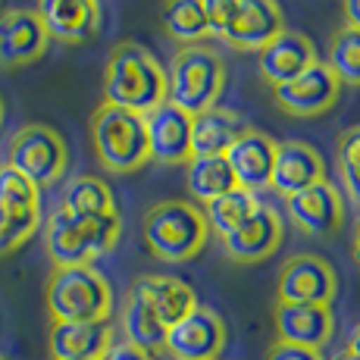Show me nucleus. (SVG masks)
Returning <instances> with one entry per match:
<instances>
[{
	"instance_id": "nucleus-1",
	"label": "nucleus",
	"mask_w": 360,
	"mask_h": 360,
	"mask_svg": "<svg viewBox=\"0 0 360 360\" xmlns=\"http://www.w3.org/2000/svg\"><path fill=\"white\" fill-rule=\"evenodd\" d=\"M160 101H166V72L154 53L135 41L116 44L103 69V103L131 113H148Z\"/></svg>"
},
{
	"instance_id": "nucleus-2",
	"label": "nucleus",
	"mask_w": 360,
	"mask_h": 360,
	"mask_svg": "<svg viewBox=\"0 0 360 360\" xmlns=\"http://www.w3.org/2000/svg\"><path fill=\"white\" fill-rule=\"evenodd\" d=\"M44 304L53 323H101L113 314V288L91 263L53 266Z\"/></svg>"
},
{
	"instance_id": "nucleus-3",
	"label": "nucleus",
	"mask_w": 360,
	"mask_h": 360,
	"mask_svg": "<svg viewBox=\"0 0 360 360\" xmlns=\"http://www.w3.org/2000/svg\"><path fill=\"white\" fill-rule=\"evenodd\" d=\"M120 213L107 217H72L66 210H53L44 226V248L53 266H82L107 254L120 241Z\"/></svg>"
},
{
	"instance_id": "nucleus-4",
	"label": "nucleus",
	"mask_w": 360,
	"mask_h": 360,
	"mask_svg": "<svg viewBox=\"0 0 360 360\" xmlns=\"http://www.w3.org/2000/svg\"><path fill=\"white\" fill-rule=\"evenodd\" d=\"M144 245L163 263H185L210 238V226L204 210H198L188 200H163L144 213Z\"/></svg>"
},
{
	"instance_id": "nucleus-5",
	"label": "nucleus",
	"mask_w": 360,
	"mask_h": 360,
	"mask_svg": "<svg viewBox=\"0 0 360 360\" xmlns=\"http://www.w3.org/2000/svg\"><path fill=\"white\" fill-rule=\"evenodd\" d=\"M166 72V101L185 113H204L217 107L226 85V66L217 51L204 44H188L176 51Z\"/></svg>"
},
{
	"instance_id": "nucleus-6",
	"label": "nucleus",
	"mask_w": 360,
	"mask_h": 360,
	"mask_svg": "<svg viewBox=\"0 0 360 360\" xmlns=\"http://www.w3.org/2000/svg\"><path fill=\"white\" fill-rule=\"evenodd\" d=\"M91 144L101 166L110 172H135L150 160L141 113L113 107V103H101L94 110Z\"/></svg>"
},
{
	"instance_id": "nucleus-7",
	"label": "nucleus",
	"mask_w": 360,
	"mask_h": 360,
	"mask_svg": "<svg viewBox=\"0 0 360 360\" xmlns=\"http://www.w3.org/2000/svg\"><path fill=\"white\" fill-rule=\"evenodd\" d=\"M6 163L16 172H22L34 188H47L66 172L69 150L66 141L60 138V131H53L51 126H41V122H32V126L19 129L10 138Z\"/></svg>"
},
{
	"instance_id": "nucleus-8",
	"label": "nucleus",
	"mask_w": 360,
	"mask_h": 360,
	"mask_svg": "<svg viewBox=\"0 0 360 360\" xmlns=\"http://www.w3.org/2000/svg\"><path fill=\"white\" fill-rule=\"evenodd\" d=\"M338 295V276L329 260L316 254H297L285 260L279 269V285H276V304H320L332 307Z\"/></svg>"
},
{
	"instance_id": "nucleus-9",
	"label": "nucleus",
	"mask_w": 360,
	"mask_h": 360,
	"mask_svg": "<svg viewBox=\"0 0 360 360\" xmlns=\"http://www.w3.org/2000/svg\"><path fill=\"white\" fill-rule=\"evenodd\" d=\"M163 348L176 360H219L226 348V323L217 310L198 307L166 329Z\"/></svg>"
},
{
	"instance_id": "nucleus-10",
	"label": "nucleus",
	"mask_w": 360,
	"mask_h": 360,
	"mask_svg": "<svg viewBox=\"0 0 360 360\" xmlns=\"http://www.w3.org/2000/svg\"><path fill=\"white\" fill-rule=\"evenodd\" d=\"M141 120L150 160L163 166H182L191 160V113L169 101H160L148 113H141Z\"/></svg>"
},
{
	"instance_id": "nucleus-11",
	"label": "nucleus",
	"mask_w": 360,
	"mask_h": 360,
	"mask_svg": "<svg viewBox=\"0 0 360 360\" xmlns=\"http://www.w3.org/2000/svg\"><path fill=\"white\" fill-rule=\"evenodd\" d=\"M276 91V103L285 110L288 116H301V120H310V116L326 113L332 103L338 101V79L332 75V69L320 60H314L301 75H295L292 82L273 88Z\"/></svg>"
},
{
	"instance_id": "nucleus-12",
	"label": "nucleus",
	"mask_w": 360,
	"mask_h": 360,
	"mask_svg": "<svg viewBox=\"0 0 360 360\" xmlns=\"http://www.w3.org/2000/svg\"><path fill=\"white\" fill-rule=\"evenodd\" d=\"M285 207H288V219H292L304 235H314V238L335 235L345 223L342 191L332 182H316V185H310V188L285 198Z\"/></svg>"
},
{
	"instance_id": "nucleus-13",
	"label": "nucleus",
	"mask_w": 360,
	"mask_h": 360,
	"mask_svg": "<svg viewBox=\"0 0 360 360\" xmlns=\"http://www.w3.org/2000/svg\"><path fill=\"white\" fill-rule=\"evenodd\" d=\"M51 34L34 10H6L0 13V66L19 69L44 57Z\"/></svg>"
},
{
	"instance_id": "nucleus-14",
	"label": "nucleus",
	"mask_w": 360,
	"mask_h": 360,
	"mask_svg": "<svg viewBox=\"0 0 360 360\" xmlns=\"http://www.w3.org/2000/svg\"><path fill=\"white\" fill-rule=\"evenodd\" d=\"M316 182H326V163H323V154L314 144L307 141L276 144L273 176H269V188L276 195L292 198Z\"/></svg>"
},
{
	"instance_id": "nucleus-15",
	"label": "nucleus",
	"mask_w": 360,
	"mask_h": 360,
	"mask_svg": "<svg viewBox=\"0 0 360 360\" xmlns=\"http://www.w3.org/2000/svg\"><path fill=\"white\" fill-rule=\"evenodd\" d=\"M282 219L273 207L257 204V210L229 235H223V251L235 263H260L279 248Z\"/></svg>"
},
{
	"instance_id": "nucleus-16",
	"label": "nucleus",
	"mask_w": 360,
	"mask_h": 360,
	"mask_svg": "<svg viewBox=\"0 0 360 360\" xmlns=\"http://www.w3.org/2000/svg\"><path fill=\"white\" fill-rule=\"evenodd\" d=\"M34 13L41 16L47 34L60 44H82L94 38L101 25L98 0H38Z\"/></svg>"
},
{
	"instance_id": "nucleus-17",
	"label": "nucleus",
	"mask_w": 360,
	"mask_h": 360,
	"mask_svg": "<svg viewBox=\"0 0 360 360\" xmlns=\"http://www.w3.org/2000/svg\"><path fill=\"white\" fill-rule=\"evenodd\" d=\"M273 160H276V141L257 129H248L245 135L226 150V163H229V169H232L235 185L245 191H254V195L269 188Z\"/></svg>"
},
{
	"instance_id": "nucleus-18",
	"label": "nucleus",
	"mask_w": 360,
	"mask_h": 360,
	"mask_svg": "<svg viewBox=\"0 0 360 360\" xmlns=\"http://www.w3.org/2000/svg\"><path fill=\"white\" fill-rule=\"evenodd\" d=\"M273 320L282 345H297V348L314 351H320L335 329L332 307H320V304H276Z\"/></svg>"
},
{
	"instance_id": "nucleus-19",
	"label": "nucleus",
	"mask_w": 360,
	"mask_h": 360,
	"mask_svg": "<svg viewBox=\"0 0 360 360\" xmlns=\"http://www.w3.org/2000/svg\"><path fill=\"white\" fill-rule=\"evenodd\" d=\"M316 60L314 41L301 32H279L266 47L257 51V63H260V75L269 82L273 88L292 82L295 75H301L304 69Z\"/></svg>"
},
{
	"instance_id": "nucleus-20",
	"label": "nucleus",
	"mask_w": 360,
	"mask_h": 360,
	"mask_svg": "<svg viewBox=\"0 0 360 360\" xmlns=\"http://www.w3.org/2000/svg\"><path fill=\"white\" fill-rule=\"evenodd\" d=\"M279 32H285V25H282V10L276 0H241L223 41L235 51H260Z\"/></svg>"
},
{
	"instance_id": "nucleus-21",
	"label": "nucleus",
	"mask_w": 360,
	"mask_h": 360,
	"mask_svg": "<svg viewBox=\"0 0 360 360\" xmlns=\"http://www.w3.org/2000/svg\"><path fill=\"white\" fill-rule=\"evenodd\" d=\"M113 345V329L101 323H51L47 351L51 360H101Z\"/></svg>"
},
{
	"instance_id": "nucleus-22",
	"label": "nucleus",
	"mask_w": 360,
	"mask_h": 360,
	"mask_svg": "<svg viewBox=\"0 0 360 360\" xmlns=\"http://www.w3.org/2000/svg\"><path fill=\"white\" fill-rule=\"evenodd\" d=\"M251 129L235 110L210 107L191 116V157H226V150Z\"/></svg>"
},
{
	"instance_id": "nucleus-23",
	"label": "nucleus",
	"mask_w": 360,
	"mask_h": 360,
	"mask_svg": "<svg viewBox=\"0 0 360 360\" xmlns=\"http://www.w3.org/2000/svg\"><path fill=\"white\" fill-rule=\"evenodd\" d=\"M131 288L150 304V310H154L157 320H160L166 329L198 307L195 288H191L188 282L176 279V276H141V279H135Z\"/></svg>"
},
{
	"instance_id": "nucleus-24",
	"label": "nucleus",
	"mask_w": 360,
	"mask_h": 360,
	"mask_svg": "<svg viewBox=\"0 0 360 360\" xmlns=\"http://www.w3.org/2000/svg\"><path fill=\"white\" fill-rule=\"evenodd\" d=\"M122 332H126V342L129 345H138L144 351H163V342H166V326L157 320V314L150 310V304L144 301L135 288H129L126 295V304H122Z\"/></svg>"
},
{
	"instance_id": "nucleus-25",
	"label": "nucleus",
	"mask_w": 360,
	"mask_h": 360,
	"mask_svg": "<svg viewBox=\"0 0 360 360\" xmlns=\"http://www.w3.org/2000/svg\"><path fill=\"white\" fill-rule=\"evenodd\" d=\"M60 210L72 217H107V213H116L113 191L98 176H75L66 182Z\"/></svg>"
},
{
	"instance_id": "nucleus-26",
	"label": "nucleus",
	"mask_w": 360,
	"mask_h": 360,
	"mask_svg": "<svg viewBox=\"0 0 360 360\" xmlns=\"http://www.w3.org/2000/svg\"><path fill=\"white\" fill-rule=\"evenodd\" d=\"M185 166H188V176H185L188 191L200 204H210L213 198L235 188V179L226 157H191Z\"/></svg>"
},
{
	"instance_id": "nucleus-27",
	"label": "nucleus",
	"mask_w": 360,
	"mask_h": 360,
	"mask_svg": "<svg viewBox=\"0 0 360 360\" xmlns=\"http://www.w3.org/2000/svg\"><path fill=\"white\" fill-rule=\"evenodd\" d=\"M257 204L260 200L254 191H245L235 185L232 191H226V195L213 198L210 204H204V219H207V226H210V232H217L219 238H223V235H229L232 229H238V226L257 210Z\"/></svg>"
},
{
	"instance_id": "nucleus-28",
	"label": "nucleus",
	"mask_w": 360,
	"mask_h": 360,
	"mask_svg": "<svg viewBox=\"0 0 360 360\" xmlns=\"http://www.w3.org/2000/svg\"><path fill=\"white\" fill-rule=\"evenodd\" d=\"M0 217H41V188L10 163L0 166Z\"/></svg>"
},
{
	"instance_id": "nucleus-29",
	"label": "nucleus",
	"mask_w": 360,
	"mask_h": 360,
	"mask_svg": "<svg viewBox=\"0 0 360 360\" xmlns=\"http://www.w3.org/2000/svg\"><path fill=\"white\" fill-rule=\"evenodd\" d=\"M163 29L179 44H200L207 38V19L200 0H166L163 4Z\"/></svg>"
},
{
	"instance_id": "nucleus-30",
	"label": "nucleus",
	"mask_w": 360,
	"mask_h": 360,
	"mask_svg": "<svg viewBox=\"0 0 360 360\" xmlns=\"http://www.w3.org/2000/svg\"><path fill=\"white\" fill-rule=\"evenodd\" d=\"M326 66L338 79V85L360 88V29L345 25V29H338L332 34Z\"/></svg>"
},
{
	"instance_id": "nucleus-31",
	"label": "nucleus",
	"mask_w": 360,
	"mask_h": 360,
	"mask_svg": "<svg viewBox=\"0 0 360 360\" xmlns=\"http://www.w3.org/2000/svg\"><path fill=\"white\" fill-rule=\"evenodd\" d=\"M338 169H342L345 191L360 207V126L342 131L338 138Z\"/></svg>"
},
{
	"instance_id": "nucleus-32",
	"label": "nucleus",
	"mask_w": 360,
	"mask_h": 360,
	"mask_svg": "<svg viewBox=\"0 0 360 360\" xmlns=\"http://www.w3.org/2000/svg\"><path fill=\"white\" fill-rule=\"evenodd\" d=\"M41 217H0V257L19 251L38 232Z\"/></svg>"
},
{
	"instance_id": "nucleus-33",
	"label": "nucleus",
	"mask_w": 360,
	"mask_h": 360,
	"mask_svg": "<svg viewBox=\"0 0 360 360\" xmlns=\"http://www.w3.org/2000/svg\"><path fill=\"white\" fill-rule=\"evenodd\" d=\"M200 6H204L207 34H210V38H223L226 29L232 25L235 13H238L241 0H200Z\"/></svg>"
},
{
	"instance_id": "nucleus-34",
	"label": "nucleus",
	"mask_w": 360,
	"mask_h": 360,
	"mask_svg": "<svg viewBox=\"0 0 360 360\" xmlns=\"http://www.w3.org/2000/svg\"><path fill=\"white\" fill-rule=\"evenodd\" d=\"M266 360H323V354L320 351H314V348H297V345L276 342L273 348H269Z\"/></svg>"
},
{
	"instance_id": "nucleus-35",
	"label": "nucleus",
	"mask_w": 360,
	"mask_h": 360,
	"mask_svg": "<svg viewBox=\"0 0 360 360\" xmlns=\"http://www.w3.org/2000/svg\"><path fill=\"white\" fill-rule=\"evenodd\" d=\"M101 360H154V354L144 348H138V345H129V342H120V345H110L107 354Z\"/></svg>"
},
{
	"instance_id": "nucleus-36",
	"label": "nucleus",
	"mask_w": 360,
	"mask_h": 360,
	"mask_svg": "<svg viewBox=\"0 0 360 360\" xmlns=\"http://www.w3.org/2000/svg\"><path fill=\"white\" fill-rule=\"evenodd\" d=\"M342 13H345V25L360 29V0H342Z\"/></svg>"
},
{
	"instance_id": "nucleus-37",
	"label": "nucleus",
	"mask_w": 360,
	"mask_h": 360,
	"mask_svg": "<svg viewBox=\"0 0 360 360\" xmlns=\"http://www.w3.org/2000/svg\"><path fill=\"white\" fill-rule=\"evenodd\" d=\"M354 260L360 263V223H357V229H354Z\"/></svg>"
},
{
	"instance_id": "nucleus-38",
	"label": "nucleus",
	"mask_w": 360,
	"mask_h": 360,
	"mask_svg": "<svg viewBox=\"0 0 360 360\" xmlns=\"http://www.w3.org/2000/svg\"><path fill=\"white\" fill-rule=\"evenodd\" d=\"M335 360H360V354H351V351H345V354H338Z\"/></svg>"
},
{
	"instance_id": "nucleus-39",
	"label": "nucleus",
	"mask_w": 360,
	"mask_h": 360,
	"mask_svg": "<svg viewBox=\"0 0 360 360\" xmlns=\"http://www.w3.org/2000/svg\"><path fill=\"white\" fill-rule=\"evenodd\" d=\"M0 120H4V98H0Z\"/></svg>"
},
{
	"instance_id": "nucleus-40",
	"label": "nucleus",
	"mask_w": 360,
	"mask_h": 360,
	"mask_svg": "<svg viewBox=\"0 0 360 360\" xmlns=\"http://www.w3.org/2000/svg\"><path fill=\"white\" fill-rule=\"evenodd\" d=\"M0 360H6V357H4V354H0Z\"/></svg>"
}]
</instances>
